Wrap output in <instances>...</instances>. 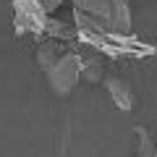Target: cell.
Returning <instances> with one entry per match:
<instances>
[{
	"label": "cell",
	"instance_id": "6da1fadb",
	"mask_svg": "<svg viewBox=\"0 0 157 157\" xmlns=\"http://www.w3.org/2000/svg\"><path fill=\"white\" fill-rule=\"evenodd\" d=\"M76 24V39H81L84 45H92L97 52L102 55H110V58H147L155 52L152 45H144L141 39H136L134 34H113L100 29L92 18L81 16V13H73Z\"/></svg>",
	"mask_w": 157,
	"mask_h": 157
},
{
	"label": "cell",
	"instance_id": "7a4b0ae2",
	"mask_svg": "<svg viewBox=\"0 0 157 157\" xmlns=\"http://www.w3.org/2000/svg\"><path fill=\"white\" fill-rule=\"evenodd\" d=\"M73 13L92 18L100 29L113 34H131L128 0H71Z\"/></svg>",
	"mask_w": 157,
	"mask_h": 157
},
{
	"label": "cell",
	"instance_id": "3957f363",
	"mask_svg": "<svg viewBox=\"0 0 157 157\" xmlns=\"http://www.w3.org/2000/svg\"><path fill=\"white\" fill-rule=\"evenodd\" d=\"M47 84H50V92L58 97H68L76 84L81 81V55L76 50H68L47 68Z\"/></svg>",
	"mask_w": 157,
	"mask_h": 157
},
{
	"label": "cell",
	"instance_id": "277c9868",
	"mask_svg": "<svg viewBox=\"0 0 157 157\" xmlns=\"http://www.w3.org/2000/svg\"><path fill=\"white\" fill-rule=\"evenodd\" d=\"M50 21L37 0H13V29L18 37H37L47 39L50 37Z\"/></svg>",
	"mask_w": 157,
	"mask_h": 157
},
{
	"label": "cell",
	"instance_id": "5b68a950",
	"mask_svg": "<svg viewBox=\"0 0 157 157\" xmlns=\"http://www.w3.org/2000/svg\"><path fill=\"white\" fill-rule=\"evenodd\" d=\"M107 94H110L113 105L118 107V110H134V102H136V94H134V86L126 81V78H107Z\"/></svg>",
	"mask_w": 157,
	"mask_h": 157
},
{
	"label": "cell",
	"instance_id": "8992f818",
	"mask_svg": "<svg viewBox=\"0 0 157 157\" xmlns=\"http://www.w3.org/2000/svg\"><path fill=\"white\" fill-rule=\"evenodd\" d=\"M63 52H66V42H60V39H39V47H37V63H39V68L47 71Z\"/></svg>",
	"mask_w": 157,
	"mask_h": 157
},
{
	"label": "cell",
	"instance_id": "52a82bcc",
	"mask_svg": "<svg viewBox=\"0 0 157 157\" xmlns=\"http://www.w3.org/2000/svg\"><path fill=\"white\" fill-rule=\"evenodd\" d=\"M81 78H86L89 84L102 81V78H105L102 58H97V55H81Z\"/></svg>",
	"mask_w": 157,
	"mask_h": 157
},
{
	"label": "cell",
	"instance_id": "ba28073f",
	"mask_svg": "<svg viewBox=\"0 0 157 157\" xmlns=\"http://www.w3.org/2000/svg\"><path fill=\"white\" fill-rule=\"evenodd\" d=\"M136 157H157L155 139L144 128H136Z\"/></svg>",
	"mask_w": 157,
	"mask_h": 157
}]
</instances>
